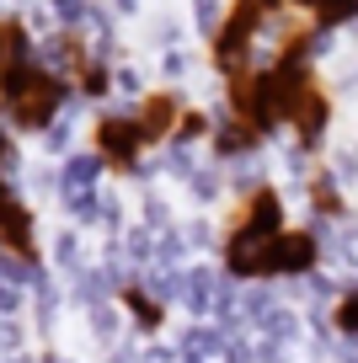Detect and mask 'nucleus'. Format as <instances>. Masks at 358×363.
Listing matches in <instances>:
<instances>
[{
    "label": "nucleus",
    "instance_id": "nucleus-10",
    "mask_svg": "<svg viewBox=\"0 0 358 363\" xmlns=\"http://www.w3.org/2000/svg\"><path fill=\"white\" fill-rule=\"evenodd\" d=\"M257 139H262V134H257L251 123H241V118H230V123L219 128V150H224V155H235V150H251Z\"/></svg>",
    "mask_w": 358,
    "mask_h": 363
},
{
    "label": "nucleus",
    "instance_id": "nucleus-13",
    "mask_svg": "<svg viewBox=\"0 0 358 363\" xmlns=\"http://www.w3.org/2000/svg\"><path fill=\"white\" fill-rule=\"evenodd\" d=\"M124 305L139 315V326H161V305H156V299H145L139 289H124Z\"/></svg>",
    "mask_w": 358,
    "mask_h": 363
},
{
    "label": "nucleus",
    "instance_id": "nucleus-8",
    "mask_svg": "<svg viewBox=\"0 0 358 363\" xmlns=\"http://www.w3.org/2000/svg\"><path fill=\"white\" fill-rule=\"evenodd\" d=\"M315 267V235L310 230H283L268 251V272H305Z\"/></svg>",
    "mask_w": 358,
    "mask_h": 363
},
{
    "label": "nucleus",
    "instance_id": "nucleus-11",
    "mask_svg": "<svg viewBox=\"0 0 358 363\" xmlns=\"http://www.w3.org/2000/svg\"><path fill=\"white\" fill-rule=\"evenodd\" d=\"M22 48H27L22 22H0V69H11L16 59H22Z\"/></svg>",
    "mask_w": 358,
    "mask_h": 363
},
{
    "label": "nucleus",
    "instance_id": "nucleus-14",
    "mask_svg": "<svg viewBox=\"0 0 358 363\" xmlns=\"http://www.w3.org/2000/svg\"><path fill=\"white\" fill-rule=\"evenodd\" d=\"M310 198L326 208V214H342V198H337V187H332V177H315L310 182Z\"/></svg>",
    "mask_w": 358,
    "mask_h": 363
},
{
    "label": "nucleus",
    "instance_id": "nucleus-1",
    "mask_svg": "<svg viewBox=\"0 0 358 363\" xmlns=\"http://www.w3.org/2000/svg\"><path fill=\"white\" fill-rule=\"evenodd\" d=\"M305 48H310V33H305V27L283 38V54L273 59V69H257V80H251V102H246V113H241V123H251L257 134H268V128H278V123H294L305 91L315 86L310 65H305Z\"/></svg>",
    "mask_w": 358,
    "mask_h": 363
},
{
    "label": "nucleus",
    "instance_id": "nucleus-6",
    "mask_svg": "<svg viewBox=\"0 0 358 363\" xmlns=\"http://www.w3.org/2000/svg\"><path fill=\"white\" fill-rule=\"evenodd\" d=\"M0 160H6V145H0ZM0 240L6 251H16L22 262H38V240H33V214L16 203V193L0 182Z\"/></svg>",
    "mask_w": 358,
    "mask_h": 363
},
{
    "label": "nucleus",
    "instance_id": "nucleus-15",
    "mask_svg": "<svg viewBox=\"0 0 358 363\" xmlns=\"http://www.w3.org/2000/svg\"><path fill=\"white\" fill-rule=\"evenodd\" d=\"M177 134H182V139H198V134H209V118H203V113H182Z\"/></svg>",
    "mask_w": 358,
    "mask_h": 363
},
{
    "label": "nucleus",
    "instance_id": "nucleus-17",
    "mask_svg": "<svg viewBox=\"0 0 358 363\" xmlns=\"http://www.w3.org/2000/svg\"><path fill=\"white\" fill-rule=\"evenodd\" d=\"M294 6H305V11H315V6H321V0H294Z\"/></svg>",
    "mask_w": 358,
    "mask_h": 363
},
{
    "label": "nucleus",
    "instance_id": "nucleus-4",
    "mask_svg": "<svg viewBox=\"0 0 358 363\" xmlns=\"http://www.w3.org/2000/svg\"><path fill=\"white\" fill-rule=\"evenodd\" d=\"M283 0H235L230 11H224L219 33H214V65H219V75H241V69H251V38H257V27L268 22L273 11H278Z\"/></svg>",
    "mask_w": 358,
    "mask_h": 363
},
{
    "label": "nucleus",
    "instance_id": "nucleus-7",
    "mask_svg": "<svg viewBox=\"0 0 358 363\" xmlns=\"http://www.w3.org/2000/svg\"><path fill=\"white\" fill-rule=\"evenodd\" d=\"M134 123H139V134H145V145H161V139H171V134H177L182 107L171 102L166 91H156V96H145V102H139Z\"/></svg>",
    "mask_w": 358,
    "mask_h": 363
},
{
    "label": "nucleus",
    "instance_id": "nucleus-5",
    "mask_svg": "<svg viewBox=\"0 0 358 363\" xmlns=\"http://www.w3.org/2000/svg\"><path fill=\"white\" fill-rule=\"evenodd\" d=\"M97 150H102V160H107L112 171H129L139 160V150H145V134H139L134 118H102L97 123Z\"/></svg>",
    "mask_w": 358,
    "mask_h": 363
},
{
    "label": "nucleus",
    "instance_id": "nucleus-3",
    "mask_svg": "<svg viewBox=\"0 0 358 363\" xmlns=\"http://www.w3.org/2000/svg\"><path fill=\"white\" fill-rule=\"evenodd\" d=\"M65 102V80L43 65H27L16 59L11 69H0V107L16 128H48Z\"/></svg>",
    "mask_w": 358,
    "mask_h": 363
},
{
    "label": "nucleus",
    "instance_id": "nucleus-12",
    "mask_svg": "<svg viewBox=\"0 0 358 363\" xmlns=\"http://www.w3.org/2000/svg\"><path fill=\"white\" fill-rule=\"evenodd\" d=\"M315 27H337V22H353L358 16V0H321V6H315Z\"/></svg>",
    "mask_w": 358,
    "mask_h": 363
},
{
    "label": "nucleus",
    "instance_id": "nucleus-2",
    "mask_svg": "<svg viewBox=\"0 0 358 363\" xmlns=\"http://www.w3.org/2000/svg\"><path fill=\"white\" fill-rule=\"evenodd\" d=\"M283 235V203L273 187H257L235 219V230L224 235V262L235 278H268V251Z\"/></svg>",
    "mask_w": 358,
    "mask_h": 363
},
{
    "label": "nucleus",
    "instance_id": "nucleus-9",
    "mask_svg": "<svg viewBox=\"0 0 358 363\" xmlns=\"http://www.w3.org/2000/svg\"><path fill=\"white\" fill-rule=\"evenodd\" d=\"M326 118H332V102H326V91H321V80H315V86L305 91V102H300V113H294V128H300V139H305V145H315V139L326 134Z\"/></svg>",
    "mask_w": 358,
    "mask_h": 363
},
{
    "label": "nucleus",
    "instance_id": "nucleus-16",
    "mask_svg": "<svg viewBox=\"0 0 358 363\" xmlns=\"http://www.w3.org/2000/svg\"><path fill=\"white\" fill-rule=\"evenodd\" d=\"M337 326H342V331H358V294H347L342 305H337Z\"/></svg>",
    "mask_w": 358,
    "mask_h": 363
}]
</instances>
